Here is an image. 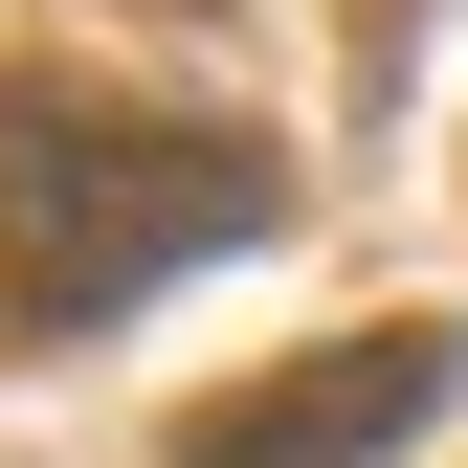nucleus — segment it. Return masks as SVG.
Returning <instances> with one entry per match:
<instances>
[{
  "instance_id": "nucleus-1",
  "label": "nucleus",
  "mask_w": 468,
  "mask_h": 468,
  "mask_svg": "<svg viewBox=\"0 0 468 468\" xmlns=\"http://www.w3.org/2000/svg\"><path fill=\"white\" fill-rule=\"evenodd\" d=\"M268 201H290V179H268V134H201V112L68 90V68H23V90H0V290H23L45 335L134 313L156 268L246 246Z\"/></svg>"
},
{
  "instance_id": "nucleus-2",
  "label": "nucleus",
  "mask_w": 468,
  "mask_h": 468,
  "mask_svg": "<svg viewBox=\"0 0 468 468\" xmlns=\"http://www.w3.org/2000/svg\"><path fill=\"white\" fill-rule=\"evenodd\" d=\"M424 401H446V335H335V357L223 379L201 424H179V468H401Z\"/></svg>"
}]
</instances>
